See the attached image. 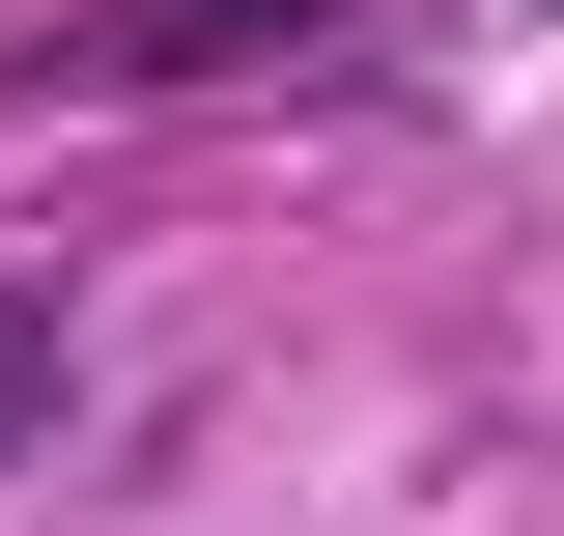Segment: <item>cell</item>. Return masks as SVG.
<instances>
[{
	"mask_svg": "<svg viewBox=\"0 0 564 536\" xmlns=\"http://www.w3.org/2000/svg\"><path fill=\"white\" fill-rule=\"evenodd\" d=\"M29 424H57V311H0V452H29Z\"/></svg>",
	"mask_w": 564,
	"mask_h": 536,
	"instance_id": "cell-1",
	"label": "cell"
}]
</instances>
